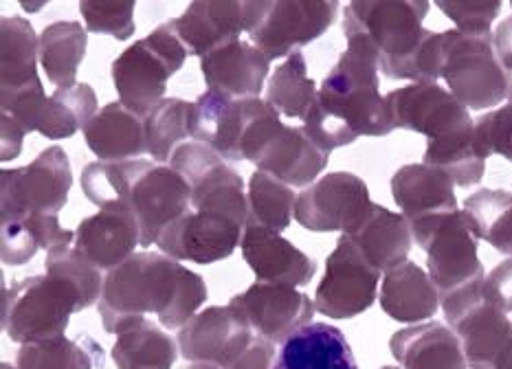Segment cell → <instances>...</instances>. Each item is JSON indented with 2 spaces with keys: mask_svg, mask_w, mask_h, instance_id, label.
<instances>
[{
  "mask_svg": "<svg viewBox=\"0 0 512 369\" xmlns=\"http://www.w3.org/2000/svg\"><path fill=\"white\" fill-rule=\"evenodd\" d=\"M242 257L251 271L264 284L282 286H306L317 273L315 260L297 249L295 244L282 238L277 231L258 225L244 227L242 233Z\"/></svg>",
  "mask_w": 512,
  "mask_h": 369,
  "instance_id": "cell-23",
  "label": "cell"
},
{
  "mask_svg": "<svg viewBox=\"0 0 512 369\" xmlns=\"http://www.w3.org/2000/svg\"><path fill=\"white\" fill-rule=\"evenodd\" d=\"M0 369H18V367H14L11 363H3V365H0Z\"/></svg>",
  "mask_w": 512,
  "mask_h": 369,
  "instance_id": "cell-51",
  "label": "cell"
},
{
  "mask_svg": "<svg viewBox=\"0 0 512 369\" xmlns=\"http://www.w3.org/2000/svg\"><path fill=\"white\" fill-rule=\"evenodd\" d=\"M378 60L359 42H348L304 119V130L321 150L332 152L359 137H385L396 126L378 91Z\"/></svg>",
  "mask_w": 512,
  "mask_h": 369,
  "instance_id": "cell-3",
  "label": "cell"
},
{
  "mask_svg": "<svg viewBox=\"0 0 512 369\" xmlns=\"http://www.w3.org/2000/svg\"><path fill=\"white\" fill-rule=\"evenodd\" d=\"M141 246L139 229L132 220L110 209L88 216L75 231V251H80L99 271L110 273L124 264L135 249Z\"/></svg>",
  "mask_w": 512,
  "mask_h": 369,
  "instance_id": "cell-26",
  "label": "cell"
},
{
  "mask_svg": "<svg viewBox=\"0 0 512 369\" xmlns=\"http://www.w3.org/2000/svg\"><path fill=\"white\" fill-rule=\"evenodd\" d=\"M192 106L183 99L165 97L163 102L143 117V126H146V143L148 154L157 163L170 161L176 145L183 139L192 137L189 134V117H192Z\"/></svg>",
  "mask_w": 512,
  "mask_h": 369,
  "instance_id": "cell-42",
  "label": "cell"
},
{
  "mask_svg": "<svg viewBox=\"0 0 512 369\" xmlns=\"http://www.w3.org/2000/svg\"><path fill=\"white\" fill-rule=\"evenodd\" d=\"M385 99L394 126L425 134L427 141L475 126L469 108L438 84H409Z\"/></svg>",
  "mask_w": 512,
  "mask_h": 369,
  "instance_id": "cell-21",
  "label": "cell"
},
{
  "mask_svg": "<svg viewBox=\"0 0 512 369\" xmlns=\"http://www.w3.org/2000/svg\"><path fill=\"white\" fill-rule=\"evenodd\" d=\"M464 216L477 240L512 257V194L504 189H477L464 200Z\"/></svg>",
  "mask_w": 512,
  "mask_h": 369,
  "instance_id": "cell-38",
  "label": "cell"
},
{
  "mask_svg": "<svg viewBox=\"0 0 512 369\" xmlns=\"http://www.w3.org/2000/svg\"><path fill=\"white\" fill-rule=\"evenodd\" d=\"M75 231L64 229L58 216H18L0 220V251L7 266H22L40 249L49 253L71 249Z\"/></svg>",
  "mask_w": 512,
  "mask_h": 369,
  "instance_id": "cell-32",
  "label": "cell"
},
{
  "mask_svg": "<svg viewBox=\"0 0 512 369\" xmlns=\"http://www.w3.org/2000/svg\"><path fill=\"white\" fill-rule=\"evenodd\" d=\"M293 187L277 181L266 172H253L249 181V222L264 229L282 233L295 214ZM247 222V225H249Z\"/></svg>",
  "mask_w": 512,
  "mask_h": 369,
  "instance_id": "cell-41",
  "label": "cell"
},
{
  "mask_svg": "<svg viewBox=\"0 0 512 369\" xmlns=\"http://www.w3.org/2000/svg\"><path fill=\"white\" fill-rule=\"evenodd\" d=\"M40 38L31 22L14 16L0 22V97L40 84Z\"/></svg>",
  "mask_w": 512,
  "mask_h": 369,
  "instance_id": "cell-33",
  "label": "cell"
},
{
  "mask_svg": "<svg viewBox=\"0 0 512 369\" xmlns=\"http://www.w3.org/2000/svg\"><path fill=\"white\" fill-rule=\"evenodd\" d=\"M348 238L378 273H389L409 262L407 257L414 242L407 218L381 205H374Z\"/></svg>",
  "mask_w": 512,
  "mask_h": 369,
  "instance_id": "cell-30",
  "label": "cell"
},
{
  "mask_svg": "<svg viewBox=\"0 0 512 369\" xmlns=\"http://www.w3.org/2000/svg\"><path fill=\"white\" fill-rule=\"evenodd\" d=\"M110 354L117 369H172L178 341L152 321H143L141 326L117 334Z\"/></svg>",
  "mask_w": 512,
  "mask_h": 369,
  "instance_id": "cell-36",
  "label": "cell"
},
{
  "mask_svg": "<svg viewBox=\"0 0 512 369\" xmlns=\"http://www.w3.org/2000/svg\"><path fill=\"white\" fill-rule=\"evenodd\" d=\"M484 282L440 299L449 328L458 334L471 369H495L497 356L512 339V321L502 310L486 304Z\"/></svg>",
  "mask_w": 512,
  "mask_h": 369,
  "instance_id": "cell-14",
  "label": "cell"
},
{
  "mask_svg": "<svg viewBox=\"0 0 512 369\" xmlns=\"http://www.w3.org/2000/svg\"><path fill=\"white\" fill-rule=\"evenodd\" d=\"M135 0H84L80 11L86 22V31L113 36L126 42L135 33Z\"/></svg>",
  "mask_w": 512,
  "mask_h": 369,
  "instance_id": "cell-43",
  "label": "cell"
},
{
  "mask_svg": "<svg viewBox=\"0 0 512 369\" xmlns=\"http://www.w3.org/2000/svg\"><path fill=\"white\" fill-rule=\"evenodd\" d=\"M271 60L251 42L233 40L200 58L207 91L233 99H255L262 95Z\"/></svg>",
  "mask_w": 512,
  "mask_h": 369,
  "instance_id": "cell-24",
  "label": "cell"
},
{
  "mask_svg": "<svg viewBox=\"0 0 512 369\" xmlns=\"http://www.w3.org/2000/svg\"><path fill=\"white\" fill-rule=\"evenodd\" d=\"M187 55L170 22H163L113 62L119 102L139 117L152 113L165 99L168 80L185 64Z\"/></svg>",
  "mask_w": 512,
  "mask_h": 369,
  "instance_id": "cell-6",
  "label": "cell"
},
{
  "mask_svg": "<svg viewBox=\"0 0 512 369\" xmlns=\"http://www.w3.org/2000/svg\"><path fill=\"white\" fill-rule=\"evenodd\" d=\"M73 312V299L47 275L27 277L3 290V328L20 345L64 337Z\"/></svg>",
  "mask_w": 512,
  "mask_h": 369,
  "instance_id": "cell-12",
  "label": "cell"
},
{
  "mask_svg": "<svg viewBox=\"0 0 512 369\" xmlns=\"http://www.w3.org/2000/svg\"><path fill=\"white\" fill-rule=\"evenodd\" d=\"M425 165L451 178L453 185L471 187L484 178L486 156L475 141V126L427 141Z\"/></svg>",
  "mask_w": 512,
  "mask_h": 369,
  "instance_id": "cell-35",
  "label": "cell"
},
{
  "mask_svg": "<svg viewBox=\"0 0 512 369\" xmlns=\"http://www.w3.org/2000/svg\"><path fill=\"white\" fill-rule=\"evenodd\" d=\"M271 369H359V365L339 328L310 323L277 348Z\"/></svg>",
  "mask_w": 512,
  "mask_h": 369,
  "instance_id": "cell-28",
  "label": "cell"
},
{
  "mask_svg": "<svg viewBox=\"0 0 512 369\" xmlns=\"http://www.w3.org/2000/svg\"><path fill=\"white\" fill-rule=\"evenodd\" d=\"M170 167L185 178L192 192V209L203 214H220L247 227L249 196L244 194L242 176L227 161L203 143H183L170 159Z\"/></svg>",
  "mask_w": 512,
  "mask_h": 369,
  "instance_id": "cell-13",
  "label": "cell"
},
{
  "mask_svg": "<svg viewBox=\"0 0 512 369\" xmlns=\"http://www.w3.org/2000/svg\"><path fill=\"white\" fill-rule=\"evenodd\" d=\"M0 115L9 117L25 134L40 132L47 139H69L95 119L97 95L88 84H73L47 97L40 82L0 97Z\"/></svg>",
  "mask_w": 512,
  "mask_h": 369,
  "instance_id": "cell-10",
  "label": "cell"
},
{
  "mask_svg": "<svg viewBox=\"0 0 512 369\" xmlns=\"http://www.w3.org/2000/svg\"><path fill=\"white\" fill-rule=\"evenodd\" d=\"M315 99L317 88L315 82L308 77L304 53L295 51L271 75L269 88H266V102L284 117L306 119Z\"/></svg>",
  "mask_w": 512,
  "mask_h": 369,
  "instance_id": "cell-39",
  "label": "cell"
},
{
  "mask_svg": "<svg viewBox=\"0 0 512 369\" xmlns=\"http://www.w3.org/2000/svg\"><path fill=\"white\" fill-rule=\"evenodd\" d=\"M73 172L58 145L42 150L36 161L0 172V220L31 214L58 216L69 203Z\"/></svg>",
  "mask_w": 512,
  "mask_h": 369,
  "instance_id": "cell-11",
  "label": "cell"
},
{
  "mask_svg": "<svg viewBox=\"0 0 512 369\" xmlns=\"http://www.w3.org/2000/svg\"><path fill=\"white\" fill-rule=\"evenodd\" d=\"M82 192L99 209L132 220L141 246L157 244L163 229L192 209V192L172 167L154 161H95L84 167Z\"/></svg>",
  "mask_w": 512,
  "mask_h": 369,
  "instance_id": "cell-4",
  "label": "cell"
},
{
  "mask_svg": "<svg viewBox=\"0 0 512 369\" xmlns=\"http://www.w3.org/2000/svg\"><path fill=\"white\" fill-rule=\"evenodd\" d=\"M330 152L321 150L304 128L284 126L280 113L271 108L244 143V161L271 174L288 187H310L326 170Z\"/></svg>",
  "mask_w": 512,
  "mask_h": 369,
  "instance_id": "cell-9",
  "label": "cell"
},
{
  "mask_svg": "<svg viewBox=\"0 0 512 369\" xmlns=\"http://www.w3.org/2000/svg\"><path fill=\"white\" fill-rule=\"evenodd\" d=\"M495 369H512V339L506 343V348L502 350V354L497 356Z\"/></svg>",
  "mask_w": 512,
  "mask_h": 369,
  "instance_id": "cell-49",
  "label": "cell"
},
{
  "mask_svg": "<svg viewBox=\"0 0 512 369\" xmlns=\"http://www.w3.org/2000/svg\"><path fill=\"white\" fill-rule=\"evenodd\" d=\"M440 77L449 93L469 110H486L508 99V86L497 62L493 33L469 36L458 29L442 33Z\"/></svg>",
  "mask_w": 512,
  "mask_h": 369,
  "instance_id": "cell-8",
  "label": "cell"
},
{
  "mask_svg": "<svg viewBox=\"0 0 512 369\" xmlns=\"http://www.w3.org/2000/svg\"><path fill=\"white\" fill-rule=\"evenodd\" d=\"M183 369H227V367H220V365H211V363H189Z\"/></svg>",
  "mask_w": 512,
  "mask_h": 369,
  "instance_id": "cell-50",
  "label": "cell"
},
{
  "mask_svg": "<svg viewBox=\"0 0 512 369\" xmlns=\"http://www.w3.org/2000/svg\"><path fill=\"white\" fill-rule=\"evenodd\" d=\"M392 196L409 225L458 211L451 178L425 163L400 167L392 176Z\"/></svg>",
  "mask_w": 512,
  "mask_h": 369,
  "instance_id": "cell-27",
  "label": "cell"
},
{
  "mask_svg": "<svg viewBox=\"0 0 512 369\" xmlns=\"http://www.w3.org/2000/svg\"><path fill=\"white\" fill-rule=\"evenodd\" d=\"M18 369H99L104 367V350L95 339L82 334L77 339H49L20 345Z\"/></svg>",
  "mask_w": 512,
  "mask_h": 369,
  "instance_id": "cell-37",
  "label": "cell"
},
{
  "mask_svg": "<svg viewBox=\"0 0 512 369\" xmlns=\"http://www.w3.org/2000/svg\"><path fill=\"white\" fill-rule=\"evenodd\" d=\"M381 273L365 260L348 236H341L326 260V275L315 293L319 315L330 319L359 317L372 308Z\"/></svg>",
  "mask_w": 512,
  "mask_h": 369,
  "instance_id": "cell-17",
  "label": "cell"
},
{
  "mask_svg": "<svg viewBox=\"0 0 512 369\" xmlns=\"http://www.w3.org/2000/svg\"><path fill=\"white\" fill-rule=\"evenodd\" d=\"M44 268H47V277L73 299L77 312L91 308L102 299V271L88 262L80 251L64 249L49 253L44 260Z\"/></svg>",
  "mask_w": 512,
  "mask_h": 369,
  "instance_id": "cell-40",
  "label": "cell"
},
{
  "mask_svg": "<svg viewBox=\"0 0 512 369\" xmlns=\"http://www.w3.org/2000/svg\"><path fill=\"white\" fill-rule=\"evenodd\" d=\"M482 297L486 304L502 310L504 315H512V257L499 266H495L486 275L482 286Z\"/></svg>",
  "mask_w": 512,
  "mask_h": 369,
  "instance_id": "cell-46",
  "label": "cell"
},
{
  "mask_svg": "<svg viewBox=\"0 0 512 369\" xmlns=\"http://www.w3.org/2000/svg\"><path fill=\"white\" fill-rule=\"evenodd\" d=\"M264 7L266 0H196L183 16L170 20V25L189 55L205 58L207 53L240 40L242 33H251L260 22Z\"/></svg>",
  "mask_w": 512,
  "mask_h": 369,
  "instance_id": "cell-19",
  "label": "cell"
},
{
  "mask_svg": "<svg viewBox=\"0 0 512 369\" xmlns=\"http://www.w3.org/2000/svg\"><path fill=\"white\" fill-rule=\"evenodd\" d=\"M242 233L244 227L236 220L189 209L163 229L157 246L176 262L214 264L233 255L242 242Z\"/></svg>",
  "mask_w": 512,
  "mask_h": 369,
  "instance_id": "cell-22",
  "label": "cell"
},
{
  "mask_svg": "<svg viewBox=\"0 0 512 369\" xmlns=\"http://www.w3.org/2000/svg\"><path fill=\"white\" fill-rule=\"evenodd\" d=\"M88 148L99 161L121 163L137 161L148 152L143 117L135 115L121 102L104 106L84 128Z\"/></svg>",
  "mask_w": 512,
  "mask_h": 369,
  "instance_id": "cell-29",
  "label": "cell"
},
{
  "mask_svg": "<svg viewBox=\"0 0 512 369\" xmlns=\"http://www.w3.org/2000/svg\"><path fill=\"white\" fill-rule=\"evenodd\" d=\"M374 207L363 178L350 172H332L297 196L295 220L308 231H341L348 236Z\"/></svg>",
  "mask_w": 512,
  "mask_h": 369,
  "instance_id": "cell-16",
  "label": "cell"
},
{
  "mask_svg": "<svg viewBox=\"0 0 512 369\" xmlns=\"http://www.w3.org/2000/svg\"><path fill=\"white\" fill-rule=\"evenodd\" d=\"M409 227L414 242L427 253V273L440 299L484 282L486 271L477 257V238L462 209L411 222Z\"/></svg>",
  "mask_w": 512,
  "mask_h": 369,
  "instance_id": "cell-7",
  "label": "cell"
},
{
  "mask_svg": "<svg viewBox=\"0 0 512 369\" xmlns=\"http://www.w3.org/2000/svg\"><path fill=\"white\" fill-rule=\"evenodd\" d=\"M381 308L387 317L407 326L431 319L440 308V293L429 273L414 262H405L385 273L381 288Z\"/></svg>",
  "mask_w": 512,
  "mask_h": 369,
  "instance_id": "cell-31",
  "label": "cell"
},
{
  "mask_svg": "<svg viewBox=\"0 0 512 369\" xmlns=\"http://www.w3.org/2000/svg\"><path fill=\"white\" fill-rule=\"evenodd\" d=\"M389 350L403 369H469L458 334L438 321L398 330Z\"/></svg>",
  "mask_w": 512,
  "mask_h": 369,
  "instance_id": "cell-25",
  "label": "cell"
},
{
  "mask_svg": "<svg viewBox=\"0 0 512 369\" xmlns=\"http://www.w3.org/2000/svg\"><path fill=\"white\" fill-rule=\"evenodd\" d=\"M475 141L486 159L491 154H499L512 163V104L477 119Z\"/></svg>",
  "mask_w": 512,
  "mask_h": 369,
  "instance_id": "cell-45",
  "label": "cell"
},
{
  "mask_svg": "<svg viewBox=\"0 0 512 369\" xmlns=\"http://www.w3.org/2000/svg\"><path fill=\"white\" fill-rule=\"evenodd\" d=\"M337 14L339 3L335 0H277L266 3L249 38L269 60L288 58L299 47L324 36Z\"/></svg>",
  "mask_w": 512,
  "mask_h": 369,
  "instance_id": "cell-18",
  "label": "cell"
},
{
  "mask_svg": "<svg viewBox=\"0 0 512 369\" xmlns=\"http://www.w3.org/2000/svg\"><path fill=\"white\" fill-rule=\"evenodd\" d=\"M229 306L249 323L255 334L275 345H282L295 332L310 326L317 312L313 299L302 290L264 282L249 286L242 295L233 297Z\"/></svg>",
  "mask_w": 512,
  "mask_h": 369,
  "instance_id": "cell-20",
  "label": "cell"
},
{
  "mask_svg": "<svg viewBox=\"0 0 512 369\" xmlns=\"http://www.w3.org/2000/svg\"><path fill=\"white\" fill-rule=\"evenodd\" d=\"M381 369H403V367H381Z\"/></svg>",
  "mask_w": 512,
  "mask_h": 369,
  "instance_id": "cell-52",
  "label": "cell"
},
{
  "mask_svg": "<svg viewBox=\"0 0 512 369\" xmlns=\"http://www.w3.org/2000/svg\"><path fill=\"white\" fill-rule=\"evenodd\" d=\"M493 47H495L497 62L504 71L506 86H508V99L512 104V16L499 22V27L493 33Z\"/></svg>",
  "mask_w": 512,
  "mask_h": 369,
  "instance_id": "cell-47",
  "label": "cell"
},
{
  "mask_svg": "<svg viewBox=\"0 0 512 369\" xmlns=\"http://www.w3.org/2000/svg\"><path fill=\"white\" fill-rule=\"evenodd\" d=\"M273 106L266 99H233L205 91L192 106L189 134L225 161H244V143Z\"/></svg>",
  "mask_w": 512,
  "mask_h": 369,
  "instance_id": "cell-15",
  "label": "cell"
},
{
  "mask_svg": "<svg viewBox=\"0 0 512 369\" xmlns=\"http://www.w3.org/2000/svg\"><path fill=\"white\" fill-rule=\"evenodd\" d=\"M425 0H354L343 9V33L372 51L389 80L436 84L442 64V33L422 27Z\"/></svg>",
  "mask_w": 512,
  "mask_h": 369,
  "instance_id": "cell-2",
  "label": "cell"
},
{
  "mask_svg": "<svg viewBox=\"0 0 512 369\" xmlns=\"http://www.w3.org/2000/svg\"><path fill=\"white\" fill-rule=\"evenodd\" d=\"M0 126H3V154H0V159H3L5 163L14 161L20 154L22 137H25V132H22V128L16 126V123L9 117H3V115H0Z\"/></svg>",
  "mask_w": 512,
  "mask_h": 369,
  "instance_id": "cell-48",
  "label": "cell"
},
{
  "mask_svg": "<svg viewBox=\"0 0 512 369\" xmlns=\"http://www.w3.org/2000/svg\"><path fill=\"white\" fill-rule=\"evenodd\" d=\"M88 36L80 22L60 20L40 33V62L49 82L58 88L77 84V69L84 62Z\"/></svg>",
  "mask_w": 512,
  "mask_h": 369,
  "instance_id": "cell-34",
  "label": "cell"
},
{
  "mask_svg": "<svg viewBox=\"0 0 512 369\" xmlns=\"http://www.w3.org/2000/svg\"><path fill=\"white\" fill-rule=\"evenodd\" d=\"M178 352L185 361L227 369H271L277 345L255 334L231 306H211L178 330Z\"/></svg>",
  "mask_w": 512,
  "mask_h": 369,
  "instance_id": "cell-5",
  "label": "cell"
},
{
  "mask_svg": "<svg viewBox=\"0 0 512 369\" xmlns=\"http://www.w3.org/2000/svg\"><path fill=\"white\" fill-rule=\"evenodd\" d=\"M207 301L203 277L168 255L135 253L104 277L97 310L106 332L121 334L157 315L168 330H181Z\"/></svg>",
  "mask_w": 512,
  "mask_h": 369,
  "instance_id": "cell-1",
  "label": "cell"
},
{
  "mask_svg": "<svg viewBox=\"0 0 512 369\" xmlns=\"http://www.w3.org/2000/svg\"><path fill=\"white\" fill-rule=\"evenodd\" d=\"M438 7L449 16L458 31L469 33V36H488L491 33L493 20L502 11L499 0H484V3H473V0H438Z\"/></svg>",
  "mask_w": 512,
  "mask_h": 369,
  "instance_id": "cell-44",
  "label": "cell"
}]
</instances>
